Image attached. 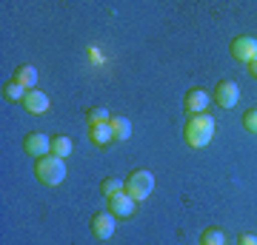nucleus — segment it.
<instances>
[{"label": "nucleus", "mask_w": 257, "mask_h": 245, "mask_svg": "<svg viewBox=\"0 0 257 245\" xmlns=\"http://www.w3.org/2000/svg\"><path fill=\"white\" fill-rule=\"evenodd\" d=\"M214 137V120L203 111V114H189L186 117V126H183V140L186 145L192 148H203V145L211 143Z\"/></svg>", "instance_id": "1"}, {"label": "nucleus", "mask_w": 257, "mask_h": 245, "mask_svg": "<svg viewBox=\"0 0 257 245\" xmlns=\"http://www.w3.org/2000/svg\"><path fill=\"white\" fill-rule=\"evenodd\" d=\"M35 177L43 182V185H49V188L60 185V182L66 180V163H63V157H55V154L40 157V160L35 163Z\"/></svg>", "instance_id": "2"}, {"label": "nucleus", "mask_w": 257, "mask_h": 245, "mask_svg": "<svg viewBox=\"0 0 257 245\" xmlns=\"http://www.w3.org/2000/svg\"><path fill=\"white\" fill-rule=\"evenodd\" d=\"M152 188H155V174L146 171V168H138L126 177V194L135 202H143L152 194Z\"/></svg>", "instance_id": "3"}, {"label": "nucleus", "mask_w": 257, "mask_h": 245, "mask_svg": "<svg viewBox=\"0 0 257 245\" xmlns=\"http://www.w3.org/2000/svg\"><path fill=\"white\" fill-rule=\"evenodd\" d=\"M214 103L220 109H234L240 103V86L234 80H220L214 86Z\"/></svg>", "instance_id": "4"}, {"label": "nucleus", "mask_w": 257, "mask_h": 245, "mask_svg": "<svg viewBox=\"0 0 257 245\" xmlns=\"http://www.w3.org/2000/svg\"><path fill=\"white\" fill-rule=\"evenodd\" d=\"M229 52H231V57H234V60H240V63L248 66L257 57V40H254V37H248V35H240V37H234V40H231Z\"/></svg>", "instance_id": "5"}, {"label": "nucleus", "mask_w": 257, "mask_h": 245, "mask_svg": "<svg viewBox=\"0 0 257 245\" xmlns=\"http://www.w3.org/2000/svg\"><path fill=\"white\" fill-rule=\"evenodd\" d=\"M89 228H92L94 239H109L114 234V228H117V217L109 214V211H97L92 217V222H89Z\"/></svg>", "instance_id": "6"}, {"label": "nucleus", "mask_w": 257, "mask_h": 245, "mask_svg": "<svg viewBox=\"0 0 257 245\" xmlns=\"http://www.w3.org/2000/svg\"><path fill=\"white\" fill-rule=\"evenodd\" d=\"M23 151H26L29 157L40 160V157L52 154V140H49L46 134H40V131H32V134H26V140H23Z\"/></svg>", "instance_id": "7"}, {"label": "nucleus", "mask_w": 257, "mask_h": 245, "mask_svg": "<svg viewBox=\"0 0 257 245\" xmlns=\"http://www.w3.org/2000/svg\"><path fill=\"white\" fill-rule=\"evenodd\" d=\"M183 109H186V117L189 114H203V111L209 109V94L203 89H189L183 97Z\"/></svg>", "instance_id": "8"}, {"label": "nucleus", "mask_w": 257, "mask_h": 245, "mask_svg": "<svg viewBox=\"0 0 257 245\" xmlns=\"http://www.w3.org/2000/svg\"><path fill=\"white\" fill-rule=\"evenodd\" d=\"M135 208H138V202L128 197L126 191L123 194H114V197H109V214H114L117 219H126L135 214Z\"/></svg>", "instance_id": "9"}, {"label": "nucleus", "mask_w": 257, "mask_h": 245, "mask_svg": "<svg viewBox=\"0 0 257 245\" xmlns=\"http://www.w3.org/2000/svg\"><path fill=\"white\" fill-rule=\"evenodd\" d=\"M23 109H26L29 114H46L49 97L40 89H32V91H26V97H23Z\"/></svg>", "instance_id": "10"}, {"label": "nucleus", "mask_w": 257, "mask_h": 245, "mask_svg": "<svg viewBox=\"0 0 257 245\" xmlns=\"http://www.w3.org/2000/svg\"><path fill=\"white\" fill-rule=\"evenodd\" d=\"M89 140H92L97 148H103V145L114 143V134H111V126L109 123H97V126H89Z\"/></svg>", "instance_id": "11"}, {"label": "nucleus", "mask_w": 257, "mask_h": 245, "mask_svg": "<svg viewBox=\"0 0 257 245\" xmlns=\"http://www.w3.org/2000/svg\"><path fill=\"white\" fill-rule=\"evenodd\" d=\"M15 80L20 83V86H23V89L26 91H32L37 86V69L32 63H23V66H18V69H15Z\"/></svg>", "instance_id": "12"}, {"label": "nucleus", "mask_w": 257, "mask_h": 245, "mask_svg": "<svg viewBox=\"0 0 257 245\" xmlns=\"http://www.w3.org/2000/svg\"><path fill=\"white\" fill-rule=\"evenodd\" d=\"M111 134H114V140H120V143H126L128 137H132V120L128 117H111Z\"/></svg>", "instance_id": "13"}, {"label": "nucleus", "mask_w": 257, "mask_h": 245, "mask_svg": "<svg viewBox=\"0 0 257 245\" xmlns=\"http://www.w3.org/2000/svg\"><path fill=\"white\" fill-rule=\"evenodd\" d=\"M126 191V180H120V177H106V180L100 182V194L109 200V197H114V194H123Z\"/></svg>", "instance_id": "14"}, {"label": "nucleus", "mask_w": 257, "mask_h": 245, "mask_svg": "<svg viewBox=\"0 0 257 245\" xmlns=\"http://www.w3.org/2000/svg\"><path fill=\"white\" fill-rule=\"evenodd\" d=\"M72 148H74V143L66 134H55V137H52V154H55V157H63V160H66V157L72 154Z\"/></svg>", "instance_id": "15"}, {"label": "nucleus", "mask_w": 257, "mask_h": 245, "mask_svg": "<svg viewBox=\"0 0 257 245\" xmlns=\"http://www.w3.org/2000/svg\"><path fill=\"white\" fill-rule=\"evenodd\" d=\"M3 97H6L9 103H23V97H26V89H23V86L15 80V77H12V80L3 86Z\"/></svg>", "instance_id": "16"}, {"label": "nucleus", "mask_w": 257, "mask_h": 245, "mask_svg": "<svg viewBox=\"0 0 257 245\" xmlns=\"http://www.w3.org/2000/svg\"><path fill=\"white\" fill-rule=\"evenodd\" d=\"M200 245H226V234H223V228H203Z\"/></svg>", "instance_id": "17"}, {"label": "nucleus", "mask_w": 257, "mask_h": 245, "mask_svg": "<svg viewBox=\"0 0 257 245\" xmlns=\"http://www.w3.org/2000/svg\"><path fill=\"white\" fill-rule=\"evenodd\" d=\"M97 123H111V114L106 109H89V126H97Z\"/></svg>", "instance_id": "18"}, {"label": "nucleus", "mask_w": 257, "mask_h": 245, "mask_svg": "<svg viewBox=\"0 0 257 245\" xmlns=\"http://www.w3.org/2000/svg\"><path fill=\"white\" fill-rule=\"evenodd\" d=\"M243 128L251 131V134H257V109H248L246 114H243Z\"/></svg>", "instance_id": "19"}, {"label": "nucleus", "mask_w": 257, "mask_h": 245, "mask_svg": "<svg viewBox=\"0 0 257 245\" xmlns=\"http://www.w3.org/2000/svg\"><path fill=\"white\" fill-rule=\"evenodd\" d=\"M237 245H257V236L254 234H240L237 236Z\"/></svg>", "instance_id": "20"}, {"label": "nucleus", "mask_w": 257, "mask_h": 245, "mask_svg": "<svg viewBox=\"0 0 257 245\" xmlns=\"http://www.w3.org/2000/svg\"><path fill=\"white\" fill-rule=\"evenodd\" d=\"M248 74H251V77H254V80H257V57H254V60H251V63H248Z\"/></svg>", "instance_id": "21"}]
</instances>
